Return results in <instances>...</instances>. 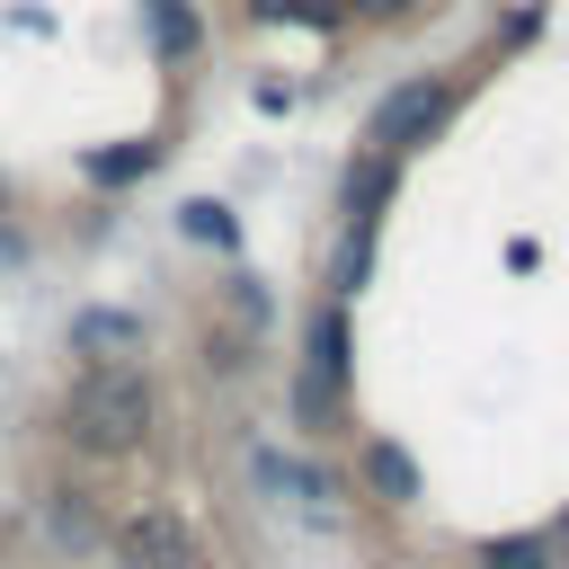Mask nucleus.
Listing matches in <instances>:
<instances>
[{
  "instance_id": "f257e3e1",
  "label": "nucleus",
  "mask_w": 569,
  "mask_h": 569,
  "mask_svg": "<svg viewBox=\"0 0 569 569\" xmlns=\"http://www.w3.org/2000/svg\"><path fill=\"white\" fill-rule=\"evenodd\" d=\"M62 436L80 453H133L151 436V382L133 365H89L62 400Z\"/></svg>"
},
{
  "instance_id": "f03ea898",
  "label": "nucleus",
  "mask_w": 569,
  "mask_h": 569,
  "mask_svg": "<svg viewBox=\"0 0 569 569\" xmlns=\"http://www.w3.org/2000/svg\"><path fill=\"white\" fill-rule=\"evenodd\" d=\"M116 569H196V533L169 516V507H133L116 533H107Z\"/></svg>"
},
{
  "instance_id": "7ed1b4c3",
  "label": "nucleus",
  "mask_w": 569,
  "mask_h": 569,
  "mask_svg": "<svg viewBox=\"0 0 569 569\" xmlns=\"http://www.w3.org/2000/svg\"><path fill=\"white\" fill-rule=\"evenodd\" d=\"M445 116H453V89H445V80H409V89H391V98L373 107V151H382V160H400V151H409V142H427Z\"/></svg>"
},
{
  "instance_id": "20e7f679",
  "label": "nucleus",
  "mask_w": 569,
  "mask_h": 569,
  "mask_svg": "<svg viewBox=\"0 0 569 569\" xmlns=\"http://www.w3.org/2000/svg\"><path fill=\"white\" fill-rule=\"evenodd\" d=\"M338 373H347V320H338V311H320V320H311V373H302V409H311V418L329 409Z\"/></svg>"
},
{
  "instance_id": "39448f33",
  "label": "nucleus",
  "mask_w": 569,
  "mask_h": 569,
  "mask_svg": "<svg viewBox=\"0 0 569 569\" xmlns=\"http://www.w3.org/2000/svg\"><path fill=\"white\" fill-rule=\"evenodd\" d=\"M365 489H373L382 507H409V498H418V462H409L400 445H365Z\"/></svg>"
},
{
  "instance_id": "423d86ee",
  "label": "nucleus",
  "mask_w": 569,
  "mask_h": 569,
  "mask_svg": "<svg viewBox=\"0 0 569 569\" xmlns=\"http://www.w3.org/2000/svg\"><path fill=\"white\" fill-rule=\"evenodd\" d=\"M142 9H151V44H160L169 62L196 53V9H187V0H142Z\"/></svg>"
},
{
  "instance_id": "0eeeda50",
  "label": "nucleus",
  "mask_w": 569,
  "mask_h": 569,
  "mask_svg": "<svg viewBox=\"0 0 569 569\" xmlns=\"http://www.w3.org/2000/svg\"><path fill=\"white\" fill-rule=\"evenodd\" d=\"M382 196H391V160L373 151L365 169H347V213H356V222H373V204H382Z\"/></svg>"
},
{
  "instance_id": "6e6552de",
  "label": "nucleus",
  "mask_w": 569,
  "mask_h": 569,
  "mask_svg": "<svg viewBox=\"0 0 569 569\" xmlns=\"http://www.w3.org/2000/svg\"><path fill=\"white\" fill-rule=\"evenodd\" d=\"M480 569H551V542L542 533H507V542L480 551Z\"/></svg>"
},
{
  "instance_id": "1a4fd4ad",
  "label": "nucleus",
  "mask_w": 569,
  "mask_h": 569,
  "mask_svg": "<svg viewBox=\"0 0 569 569\" xmlns=\"http://www.w3.org/2000/svg\"><path fill=\"white\" fill-rule=\"evenodd\" d=\"M258 18H302V27H338V0H249Z\"/></svg>"
},
{
  "instance_id": "9d476101",
  "label": "nucleus",
  "mask_w": 569,
  "mask_h": 569,
  "mask_svg": "<svg viewBox=\"0 0 569 569\" xmlns=\"http://www.w3.org/2000/svg\"><path fill=\"white\" fill-rule=\"evenodd\" d=\"M53 533H62V542H89V507H80V498H71V489H62V498H53Z\"/></svg>"
},
{
  "instance_id": "9b49d317",
  "label": "nucleus",
  "mask_w": 569,
  "mask_h": 569,
  "mask_svg": "<svg viewBox=\"0 0 569 569\" xmlns=\"http://www.w3.org/2000/svg\"><path fill=\"white\" fill-rule=\"evenodd\" d=\"M89 169H98V178H133V169H151V142H142V151H98Z\"/></svg>"
},
{
  "instance_id": "f8f14e48",
  "label": "nucleus",
  "mask_w": 569,
  "mask_h": 569,
  "mask_svg": "<svg viewBox=\"0 0 569 569\" xmlns=\"http://www.w3.org/2000/svg\"><path fill=\"white\" fill-rule=\"evenodd\" d=\"M187 231H196V240H231V222H222V204H187Z\"/></svg>"
},
{
  "instance_id": "ddd939ff",
  "label": "nucleus",
  "mask_w": 569,
  "mask_h": 569,
  "mask_svg": "<svg viewBox=\"0 0 569 569\" xmlns=\"http://www.w3.org/2000/svg\"><path fill=\"white\" fill-rule=\"evenodd\" d=\"M347 9H365V18H400L409 0H347Z\"/></svg>"
},
{
  "instance_id": "4468645a",
  "label": "nucleus",
  "mask_w": 569,
  "mask_h": 569,
  "mask_svg": "<svg viewBox=\"0 0 569 569\" xmlns=\"http://www.w3.org/2000/svg\"><path fill=\"white\" fill-rule=\"evenodd\" d=\"M551 542V560H569V516H560V533H542Z\"/></svg>"
}]
</instances>
